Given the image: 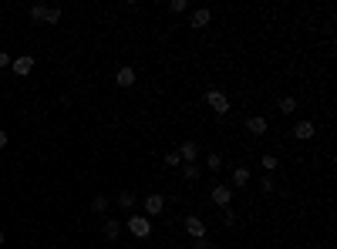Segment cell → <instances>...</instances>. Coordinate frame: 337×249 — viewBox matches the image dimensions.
Wrapping results in <instances>:
<instances>
[{"mask_svg":"<svg viewBox=\"0 0 337 249\" xmlns=\"http://www.w3.org/2000/svg\"><path fill=\"white\" fill-rule=\"evenodd\" d=\"M206 105L213 108L219 118H226V115H229V108H233V105H229V98H226L219 88H209V91H206Z\"/></svg>","mask_w":337,"mask_h":249,"instance_id":"cell-1","label":"cell"},{"mask_svg":"<svg viewBox=\"0 0 337 249\" xmlns=\"http://www.w3.org/2000/svg\"><path fill=\"white\" fill-rule=\"evenodd\" d=\"M129 233L135 239H145V236L152 233V219L149 216H129Z\"/></svg>","mask_w":337,"mask_h":249,"instance_id":"cell-2","label":"cell"},{"mask_svg":"<svg viewBox=\"0 0 337 249\" xmlns=\"http://www.w3.org/2000/svg\"><path fill=\"white\" fill-rule=\"evenodd\" d=\"M142 209H145V216L152 219V216H162V209H165V199H162L159 192H152V195H145V202H142Z\"/></svg>","mask_w":337,"mask_h":249,"instance_id":"cell-3","label":"cell"},{"mask_svg":"<svg viewBox=\"0 0 337 249\" xmlns=\"http://www.w3.org/2000/svg\"><path fill=\"white\" fill-rule=\"evenodd\" d=\"M34 64H37V61H34V54H20V57H14V61H10L14 74H20V78H27V74L34 71Z\"/></svg>","mask_w":337,"mask_h":249,"instance_id":"cell-4","label":"cell"},{"mask_svg":"<svg viewBox=\"0 0 337 249\" xmlns=\"http://www.w3.org/2000/svg\"><path fill=\"white\" fill-rule=\"evenodd\" d=\"M290 135L297 138V142H310L313 135H317V128H313V121H297V125H293V131H290Z\"/></svg>","mask_w":337,"mask_h":249,"instance_id":"cell-5","label":"cell"},{"mask_svg":"<svg viewBox=\"0 0 337 249\" xmlns=\"http://www.w3.org/2000/svg\"><path fill=\"white\" fill-rule=\"evenodd\" d=\"M266 128H270V121H266L263 115H249V118H246V131H249V135H266Z\"/></svg>","mask_w":337,"mask_h":249,"instance_id":"cell-6","label":"cell"},{"mask_svg":"<svg viewBox=\"0 0 337 249\" xmlns=\"http://www.w3.org/2000/svg\"><path fill=\"white\" fill-rule=\"evenodd\" d=\"M185 233L193 236V239H202L206 236V222L199 216H185Z\"/></svg>","mask_w":337,"mask_h":249,"instance_id":"cell-7","label":"cell"},{"mask_svg":"<svg viewBox=\"0 0 337 249\" xmlns=\"http://www.w3.org/2000/svg\"><path fill=\"white\" fill-rule=\"evenodd\" d=\"M213 202L223 206V209H229V202H233V189H229V185H216V189H213Z\"/></svg>","mask_w":337,"mask_h":249,"instance_id":"cell-8","label":"cell"},{"mask_svg":"<svg viewBox=\"0 0 337 249\" xmlns=\"http://www.w3.org/2000/svg\"><path fill=\"white\" fill-rule=\"evenodd\" d=\"M209 20H213V10H209V7H199V10H193V20H189V27L202 31V27H209Z\"/></svg>","mask_w":337,"mask_h":249,"instance_id":"cell-9","label":"cell"},{"mask_svg":"<svg viewBox=\"0 0 337 249\" xmlns=\"http://www.w3.org/2000/svg\"><path fill=\"white\" fill-rule=\"evenodd\" d=\"M179 159H182V165H193V162L199 159V145H196V142H182V148H179Z\"/></svg>","mask_w":337,"mask_h":249,"instance_id":"cell-10","label":"cell"},{"mask_svg":"<svg viewBox=\"0 0 337 249\" xmlns=\"http://www.w3.org/2000/svg\"><path fill=\"white\" fill-rule=\"evenodd\" d=\"M115 84H118V88H132V84H135V71H132V67H118V71H115Z\"/></svg>","mask_w":337,"mask_h":249,"instance_id":"cell-11","label":"cell"},{"mask_svg":"<svg viewBox=\"0 0 337 249\" xmlns=\"http://www.w3.org/2000/svg\"><path fill=\"white\" fill-rule=\"evenodd\" d=\"M118 236H121V222H118V219H104V239H118Z\"/></svg>","mask_w":337,"mask_h":249,"instance_id":"cell-12","label":"cell"},{"mask_svg":"<svg viewBox=\"0 0 337 249\" xmlns=\"http://www.w3.org/2000/svg\"><path fill=\"white\" fill-rule=\"evenodd\" d=\"M277 111H280V115H293V111H297V98H293V95L280 98V101H277Z\"/></svg>","mask_w":337,"mask_h":249,"instance_id":"cell-13","label":"cell"},{"mask_svg":"<svg viewBox=\"0 0 337 249\" xmlns=\"http://www.w3.org/2000/svg\"><path fill=\"white\" fill-rule=\"evenodd\" d=\"M233 185H236V189L249 185V169H246V165H236V169H233Z\"/></svg>","mask_w":337,"mask_h":249,"instance_id":"cell-14","label":"cell"},{"mask_svg":"<svg viewBox=\"0 0 337 249\" xmlns=\"http://www.w3.org/2000/svg\"><path fill=\"white\" fill-rule=\"evenodd\" d=\"M135 192H129V189H121V192H118V206H121V209H125V212H132V206H135Z\"/></svg>","mask_w":337,"mask_h":249,"instance_id":"cell-15","label":"cell"},{"mask_svg":"<svg viewBox=\"0 0 337 249\" xmlns=\"http://www.w3.org/2000/svg\"><path fill=\"white\" fill-rule=\"evenodd\" d=\"M182 175H185V182H196V178L202 175V165H199V162H193V165H182Z\"/></svg>","mask_w":337,"mask_h":249,"instance_id":"cell-16","label":"cell"},{"mask_svg":"<svg viewBox=\"0 0 337 249\" xmlns=\"http://www.w3.org/2000/svg\"><path fill=\"white\" fill-rule=\"evenodd\" d=\"M277 165H280V159H277V155H263V172H266V175H273V172H277Z\"/></svg>","mask_w":337,"mask_h":249,"instance_id":"cell-17","label":"cell"},{"mask_svg":"<svg viewBox=\"0 0 337 249\" xmlns=\"http://www.w3.org/2000/svg\"><path fill=\"white\" fill-rule=\"evenodd\" d=\"M61 20V7H48L44 10V24H57Z\"/></svg>","mask_w":337,"mask_h":249,"instance_id":"cell-18","label":"cell"},{"mask_svg":"<svg viewBox=\"0 0 337 249\" xmlns=\"http://www.w3.org/2000/svg\"><path fill=\"white\" fill-rule=\"evenodd\" d=\"M91 209H95V212H108V199H104V195H95V199H91Z\"/></svg>","mask_w":337,"mask_h":249,"instance_id":"cell-19","label":"cell"},{"mask_svg":"<svg viewBox=\"0 0 337 249\" xmlns=\"http://www.w3.org/2000/svg\"><path fill=\"white\" fill-rule=\"evenodd\" d=\"M168 10H172V14H185V10H189V0H172Z\"/></svg>","mask_w":337,"mask_h":249,"instance_id":"cell-20","label":"cell"},{"mask_svg":"<svg viewBox=\"0 0 337 249\" xmlns=\"http://www.w3.org/2000/svg\"><path fill=\"white\" fill-rule=\"evenodd\" d=\"M165 165H168V169H182V159H179V152H168V155H165Z\"/></svg>","mask_w":337,"mask_h":249,"instance_id":"cell-21","label":"cell"},{"mask_svg":"<svg viewBox=\"0 0 337 249\" xmlns=\"http://www.w3.org/2000/svg\"><path fill=\"white\" fill-rule=\"evenodd\" d=\"M206 165H209V172H219V169H223V159H219V155L213 152V155L206 159Z\"/></svg>","mask_w":337,"mask_h":249,"instance_id":"cell-22","label":"cell"},{"mask_svg":"<svg viewBox=\"0 0 337 249\" xmlns=\"http://www.w3.org/2000/svg\"><path fill=\"white\" fill-rule=\"evenodd\" d=\"M223 225H226V229H233V225H236V212L233 209H223Z\"/></svg>","mask_w":337,"mask_h":249,"instance_id":"cell-23","label":"cell"},{"mask_svg":"<svg viewBox=\"0 0 337 249\" xmlns=\"http://www.w3.org/2000/svg\"><path fill=\"white\" fill-rule=\"evenodd\" d=\"M277 189V182H273V175H263V192H273Z\"/></svg>","mask_w":337,"mask_h":249,"instance_id":"cell-24","label":"cell"},{"mask_svg":"<svg viewBox=\"0 0 337 249\" xmlns=\"http://www.w3.org/2000/svg\"><path fill=\"white\" fill-rule=\"evenodd\" d=\"M10 61H14V57H10L7 51H0V67H10Z\"/></svg>","mask_w":337,"mask_h":249,"instance_id":"cell-25","label":"cell"},{"mask_svg":"<svg viewBox=\"0 0 337 249\" xmlns=\"http://www.w3.org/2000/svg\"><path fill=\"white\" fill-rule=\"evenodd\" d=\"M193 249H209V242H206V236H202V239H193Z\"/></svg>","mask_w":337,"mask_h":249,"instance_id":"cell-26","label":"cell"},{"mask_svg":"<svg viewBox=\"0 0 337 249\" xmlns=\"http://www.w3.org/2000/svg\"><path fill=\"white\" fill-rule=\"evenodd\" d=\"M4 145H7V131L0 128V148H4Z\"/></svg>","mask_w":337,"mask_h":249,"instance_id":"cell-27","label":"cell"},{"mask_svg":"<svg viewBox=\"0 0 337 249\" xmlns=\"http://www.w3.org/2000/svg\"><path fill=\"white\" fill-rule=\"evenodd\" d=\"M0 246H4V229H0Z\"/></svg>","mask_w":337,"mask_h":249,"instance_id":"cell-28","label":"cell"}]
</instances>
